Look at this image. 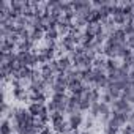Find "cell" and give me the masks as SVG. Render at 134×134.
Instances as JSON below:
<instances>
[{
	"mask_svg": "<svg viewBox=\"0 0 134 134\" xmlns=\"http://www.w3.org/2000/svg\"><path fill=\"white\" fill-rule=\"evenodd\" d=\"M0 132L2 134H13V126H11V123H10V120H3L2 121V126H0Z\"/></svg>",
	"mask_w": 134,
	"mask_h": 134,
	"instance_id": "4",
	"label": "cell"
},
{
	"mask_svg": "<svg viewBox=\"0 0 134 134\" xmlns=\"http://www.w3.org/2000/svg\"><path fill=\"white\" fill-rule=\"evenodd\" d=\"M41 109H43V106H40V104H36V103H32V104L29 106V109H27V110H29L33 117H40Z\"/></svg>",
	"mask_w": 134,
	"mask_h": 134,
	"instance_id": "5",
	"label": "cell"
},
{
	"mask_svg": "<svg viewBox=\"0 0 134 134\" xmlns=\"http://www.w3.org/2000/svg\"><path fill=\"white\" fill-rule=\"evenodd\" d=\"M13 96H14L16 99H25V98H29V93H27L25 88H22V85H21V87H13Z\"/></svg>",
	"mask_w": 134,
	"mask_h": 134,
	"instance_id": "3",
	"label": "cell"
},
{
	"mask_svg": "<svg viewBox=\"0 0 134 134\" xmlns=\"http://www.w3.org/2000/svg\"><path fill=\"white\" fill-rule=\"evenodd\" d=\"M46 32L43 29H32V41H38L41 38H44Z\"/></svg>",
	"mask_w": 134,
	"mask_h": 134,
	"instance_id": "6",
	"label": "cell"
},
{
	"mask_svg": "<svg viewBox=\"0 0 134 134\" xmlns=\"http://www.w3.org/2000/svg\"><path fill=\"white\" fill-rule=\"evenodd\" d=\"M68 123H70V128L73 129V131H76L81 125H82V115L79 114V112H76V114H71L70 115V120H68Z\"/></svg>",
	"mask_w": 134,
	"mask_h": 134,
	"instance_id": "2",
	"label": "cell"
},
{
	"mask_svg": "<svg viewBox=\"0 0 134 134\" xmlns=\"http://www.w3.org/2000/svg\"><path fill=\"white\" fill-rule=\"evenodd\" d=\"M112 112H121V114H131V104L125 99H115L112 103Z\"/></svg>",
	"mask_w": 134,
	"mask_h": 134,
	"instance_id": "1",
	"label": "cell"
},
{
	"mask_svg": "<svg viewBox=\"0 0 134 134\" xmlns=\"http://www.w3.org/2000/svg\"><path fill=\"white\" fill-rule=\"evenodd\" d=\"M68 134H79V132H76V131H71V132H68Z\"/></svg>",
	"mask_w": 134,
	"mask_h": 134,
	"instance_id": "8",
	"label": "cell"
},
{
	"mask_svg": "<svg viewBox=\"0 0 134 134\" xmlns=\"http://www.w3.org/2000/svg\"><path fill=\"white\" fill-rule=\"evenodd\" d=\"M82 134H90V132H82Z\"/></svg>",
	"mask_w": 134,
	"mask_h": 134,
	"instance_id": "9",
	"label": "cell"
},
{
	"mask_svg": "<svg viewBox=\"0 0 134 134\" xmlns=\"http://www.w3.org/2000/svg\"><path fill=\"white\" fill-rule=\"evenodd\" d=\"M40 134H57V132H52V131H51L49 128H46V129H43V131H41Z\"/></svg>",
	"mask_w": 134,
	"mask_h": 134,
	"instance_id": "7",
	"label": "cell"
}]
</instances>
